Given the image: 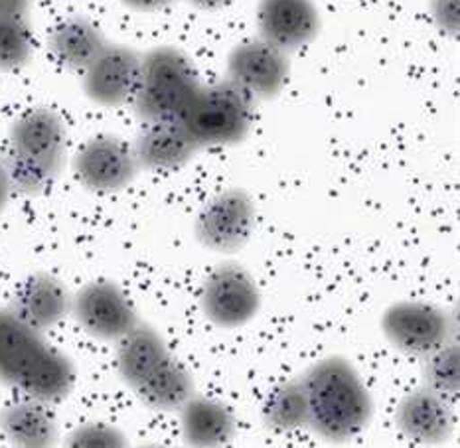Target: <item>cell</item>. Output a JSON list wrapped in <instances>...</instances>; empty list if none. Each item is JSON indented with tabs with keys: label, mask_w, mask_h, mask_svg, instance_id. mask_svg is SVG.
<instances>
[{
	"label": "cell",
	"mask_w": 460,
	"mask_h": 448,
	"mask_svg": "<svg viewBox=\"0 0 460 448\" xmlns=\"http://www.w3.org/2000/svg\"><path fill=\"white\" fill-rule=\"evenodd\" d=\"M182 436L190 446H224L235 435V415L227 405L194 393L180 409Z\"/></svg>",
	"instance_id": "19"
},
{
	"label": "cell",
	"mask_w": 460,
	"mask_h": 448,
	"mask_svg": "<svg viewBox=\"0 0 460 448\" xmlns=\"http://www.w3.org/2000/svg\"><path fill=\"white\" fill-rule=\"evenodd\" d=\"M133 148L138 166L158 172L182 168L199 151L180 121L145 123Z\"/></svg>",
	"instance_id": "16"
},
{
	"label": "cell",
	"mask_w": 460,
	"mask_h": 448,
	"mask_svg": "<svg viewBox=\"0 0 460 448\" xmlns=\"http://www.w3.org/2000/svg\"><path fill=\"white\" fill-rule=\"evenodd\" d=\"M32 0H0V16H28Z\"/></svg>",
	"instance_id": "27"
},
{
	"label": "cell",
	"mask_w": 460,
	"mask_h": 448,
	"mask_svg": "<svg viewBox=\"0 0 460 448\" xmlns=\"http://www.w3.org/2000/svg\"><path fill=\"white\" fill-rule=\"evenodd\" d=\"M199 306L209 322L219 328H242L261 308V293L252 273L237 263L216 267L199 294Z\"/></svg>",
	"instance_id": "7"
},
{
	"label": "cell",
	"mask_w": 460,
	"mask_h": 448,
	"mask_svg": "<svg viewBox=\"0 0 460 448\" xmlns=\"http://www.w3.org/2000/svg\"><path fill=\"white\" fill-rule=\"evenodd\" d=\"M10 194H13V186H10V178L6 172V164H4V158L0 156V212L4 210L8 200H10Z\"/></svg>",
	"instance_id": "29"
},
{
	"label": "cell",
	"mask_w": 460,
	"mask_h": 448,
	"mask_svg": "<svg viewBox=\"0 0 460 448\" xmlns=\"http://www.w3.org/2000/svg\"><path fill=\"white\" fill-rule=\"evenodd\" d=\"M188 3L202 10H219L227 4H232L234 0H188Z\"/></svg>",
	"instance_id": "30"
},
{
	"label": "cell",
	"mask_w": 460,
	"mask_h": 448,
	"mask_svg": "<svg viewBox=\"0 0 460 448\" xmlns=\"http://www.w3.org/2000/svg\"><path fill=\"white\" fill-rule=\"evenodd\" d=\"M121 3L128 8L141 10V13H153V10L166 8L174 3V0H121Z\"/></svg>",
	"instance_id": "28"
},
{
	"label": "cell",
	"mask_w": 460,
	"mask_h": 448,
	"mask_svg": "<svg viewBox=\"0 0 460 448\" xmlns=\"http://www.w3.org/2000/svg\"><path fill=\"white\" fill-rule=\"evenodd\" d=\"M107 46L105 36L85 16H69L56 24L48 38L49 54L59 66L72 72H85L87 66Z\"/></svg>",
	"instance_id": "18"
},
{
	"label": "cell",
	"mask_w": 460,
	"mask_h": 448,
	"mask_svg": "<svg viewBox=\"0 0 460 448\" xmlns=\"http://www.w3.org/2000/svg\"><path fill=\"white\" fill-rule=\"evenodd\" d=\"M382 332L399 352L425 357L451 342L453 321L443 308L419 301H399L382 314Z\"/></svg>",
	"instance_id": "6"
},
{
	"label": "cell",
	"mask_w": 460,
	"mask_h": 448,
	"mask_svg": "<svg viewBox=\"0 0 460 448\" xmlns=\"http://www.w3.org/2000/svg\"><path fill=\"white\" fill-rule=\"evenodd\" d=\"M66 146V125L52 109L38 107L20 115L10 128L8 151L3 156L13 192H46L62 172Z\"/></svg>",
	"instance_id": "3"
},
{
	"label": "cell",
	"mask_w": 460,
	"mask_h": 448,
	"mask_svg": "<svg viewBox=\"0 0 460 448\" xmlns=\"http://www.w3.org/2000/svg\"><path fill=\"white\" fill-rule=\"evenodd\" d=\"M301 380L308 400V429L320 439L342 444L372 423V393L344 356H328L313 364Z\"/></svg>",
	"instance_id": "2"
},
{
	"label": "cell",
	"mask_w": 460,
	"mask_h": 448,
	"mask_svg": "<svg viewBox=\"0 0 460 448\" xmlns=\"http://www.w3.org/2000/svg\"><path fill=\"white\" fill-rule=\"evenodd\" d=\"M395 423L419 444H443L455 433V413L447 397L429 387L409 391L397 405Z\"/></svg>",
	"instance_id": "14"
},
{
	"label": "cell",
	"mask_w": 460,
	"mask_h": 448,
	"mask_svg": "<svg viewBox=\"0 0 460 448\" xmlns=\"http://www.w3.org/2000/svg\"><path fill=\"white\" fill-rule=\"evenodd\" d=\"M261 417L267 429L293 433L308 426V400L301 377L283 382L267 395Z\"/></svg>",
	"instance_id": "22"
},
{
	"label": "cell",
	"mask_w": 460,
	"mask_h": 448,
	"mask_svg": "<svg viewBox=\"0 0 460 448\" xmlns=\"http://www.w3.org/2000/svg\"><path fill=\"white\" fill-rule=\"evenodd\" d=\"M199 75L192 59L172 46L153 48L141 57L133 107L145 123L180 121L199 92Z\"/></svg>",
	"instance_id": "4"
},
{
	"label": "cell",
	"mask_w": 460,
	"mask_h": 448,
	"mask_svg": "<svg viewBox=\"0 0 460 448\" xmlns=\"http://www.w3.org/2000/svg\"><path fill=\"white\" fill-rule=\"evenodd\" d=\"M291 74L288 54L263 38L237 44L227 56V79L257 99H273L283 92Z\"/></svg>",
	"instance_id": "11"
},
{
	"label": "cell",
	"mask_w": 460,
	"mask_h": 448,
	"mask_svg": "<svg viewBox=\"0 0 460 448\" xmlns=\"http://www.w3.org/2000/svg\"><path fill=\"white\" fill-rule=\"evenodd\" d=\"M34 49L32 28L26 16H0V69L24 67Z\"/></svg>",
	"instance_id": "23"
},
{
	"label": "cell",
	"mask_w": 460,
	"mask_h": 448,
	"mask_svg": "<svg viewBox=\"0 0 460 448\" xmlns=\"http://www.w3.org/2000/svg\"><path fill=\"white\" fill-rule=\"evenodd\" d=\"M135 148L115 135H97L74 158L77 180L92 192H119L138 174Z\"/></svg>",
	"instance_id": "10"
},
{
	"label": "cell",
	"mask_w": 460,
	"mask_h": 448,
	"mask_svg": "<svg viewBox=\"0 0 460 448\" xmlns=\"http://www.w3.org/2000/svg\"><path fill=\"white\" fill-rule=\"evenodd\" d=\"M135 393L155 411H180L190 397L196 393L194 377L182 362L170 356L143 385L137 387Z\"/></svg>",
	"instance_id": "21"
},
{
	"label": "cell",
	"mask_w": 460,
	"mask_h": 448,
	"mask_svg": "<svg viewBox=\"0 0 460 448\" xmlns=\"http://www.w3.org/2000/svg\"><path fill=\"white\" fill-rule=\"evenodd\" d=\"M72 312L84 330L103 342H119L141 322L133 303L111 281H93L72 298Z\"/></svg>",
	"instance_id": "9"
},
{
	"label": "cell",
	"mask_w": 460,
	"mask_h": 448,
	"mask_svg": "<svg viewBox=\"0 0 460 448\" xmlns=\"http://www.w3.org/2000/svg\"><path fill=\"white\" fill-rule=\"evenodd\" d=\"M431 14L447 34H458V0H431Z\"/></svg>",
	"instance_id": "26"
},
{
	"label": "cell",
	"mask_w": 460,
	"mask_h": 448,
	"mask_svg": "<svg viewBox=\"0 0 460 448\" xmlns=\"http://www.w3.org/2000/svg\"><path fill=\"white\" fill-rule=\"evenodd\" d=\"M425 387L445 397L458 395L460 390V354L456 342H447L433 354L425 356Z\"/></svg>",
	"instance_id": "24"
},
{
	"label": "cell",
	"mask_w": 460,
	"mask_h": 448,
	"mask_svg": "<svg viewBox=\"0 0 460 448\" xmlns=\"http://www.w3.org/2000/svg\"><path fill=\"white\" fill-rule=\"evenodd\" d=\"M141 57L128 46L107 44L84 72L85 95L103 107L131 103L141 77Z\"/></svg>",
	"instance_id": "12"
},
{
	"label": "cell",
	"mask_w": 460,
	"mask_h": 448,
	"mask_svg": "<svg viewBox=\"0 0 460 448\" xmlns=\"http://www.w3.org/2000/svg\"><path fill=\"white\" fill-rule=\"evenodd\" d=\"M255 204L242 188H227L209 200L196 217V239L217 253L243 249L255 229Z\"/></svg>",
	"instance_id": "8"
},
{
	"label": "cell",
	"mask_w": 460,
	"mask_h": 448,
	"mask_svg": "<svg viewBox=\"0 0 460 448\" xmlns=\"http://www.w3.org/2000/svg\"><path fill=\"white\" fill-rule=\"evenodd\" d=\"M0 383L28 400L52 405L64 401L75 385V367L10 308L0 311Z\"/></svg>",
	"instance_id": "1"
},
{
	"label": "cell",
	"mask_w": 460,
	"mask_h": 448,
	"mask_svg": "<svg viewBox=\"0 0 460 448\" xmlns=\"http://www.w3.org/2000/svg\"><path fill=\"white\" fill-rule=\"evenodd\" d=\"M255 99L229 79L202 85L180 123L198 148L242 143L253 127Z\"/></svg>",
	"instance_id": "5"
},
{
	"label": "cell",
	"mask_w": 460,
	"mask_h": 448,
	"mask_svg": "<svg viewBox=\"0 0 460 448\" xmlns=\"http://www.w3.org/2000/svg\"><path fill=\"white\" fill-rule=\"evenodd\" d=\"M257 30L265 42L291 54L318 36L320 14L313 0H259Z\"/></svg>",
	"instance_id": "13"
},
{
	"label": "cell",
	"mask_w": 460,
	"mask_h": 448,
	"mask_svg": "<svg viewBox=\"0 0 460 448\" xmlns=\"http://www.w3.org/2000/svg\"><path fill=\"white\" fill-rule=\"evenodd\" d=\"M69 446H127L125 435L103 423H92L77 426V429L67 436Z\"/></svg>",
	"instance_id": "25"
},
{
	"label": "cell",
	"mask_w": 460,
	"mask_h": 448,
	"mask_svg": "<svg viewBox=\"0 0 460 448\" xmlns=\"http://www.w3.org/2000/svg\"><path fill=\"white\" fill-rule=\"evenodd\" d=\"M168 350L163 336L153 326L138 322L131 332L125 334L117 346V370L127 387L135 391L143 385L168 357Z\"/></svg>",
	"instance_id": "17"
},
{
	"label": "cell",
	"mask_w": 460,
	"mask_h": 448,
	"mask_svg": "<svg viewBox=\"0 0 460 448\" xmlns=\"http://www.w3.org/2000/svg\"><path fill=\"white\" fill-rule=\"evenodd\" d=\"M0 429L16 446L44 448L58 441L56 417L49 413L46 403L36 400L4 407L0 413Z\"/></svg>",
	"instance_id": "20"
},
{
	"label": "cell",
	"mask_w": 460,
	"mask_h": 448,
	"mask_svg": "<svg viewBox=\"0 0 460 448\" xmlns=\"http://www.w3.org/2000/svg\"><path fill=\"white\" fill-rule=\"evenodd\" d=\"M8 308L26 324L46 332L72 312V296L56 277L36 273L18 285Z\"/></svg>",
	"instance_id": "15"
}]
</instances>
